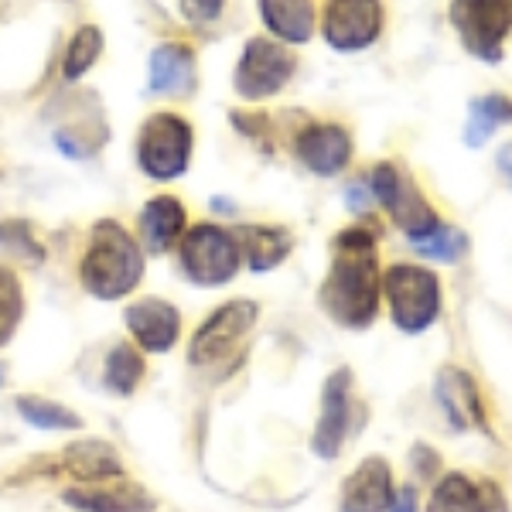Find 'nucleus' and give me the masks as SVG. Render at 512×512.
I'll list each match as a JSON object with an SVG mask.
<instances>
[{"mask_svg": "<svg viewBox=\"0 0 512 512\" xmlns=\"http://www.w3.org/2000/svg\"><path fill=\"white\" fill-rule=\"evenodd\" d=\"M383 270L376 260V236L352 226L332 239V267L321 280V311L342 328H369L379 315Z\"/></svg>", "mask_w": 512, "mask_h": 512, "instance_id": "f257e3e1", "label": "nucleus"}, {"mask_svg": "<svg viewBox=\"0 0 512 512\" xmlns=\"http://www.w3.org/2000/svg\"><path fill=\"white\" fill-rule=\"evenodd\" d=\"M144 280L140 243L117 219H99L79 263V284L96 301H120Z\"/></svg>", "mask_w": 512, "mask_h": 512, "instance_id": "f03ea898", "label": "nucleus"}, {"mask_svg": "<svg viewBox=\"0 0 512 512\" xmlns=\"http://www.w3.org/2000/svg\"><path fill=\"white\" fill-rule=\"evenodd\" d=\"M383 291L390 301V318L400 332H424L441 315V280L427 267L393 263L383 274Z\"/></svg>", "mask_w": 512, "mask_h": 512, "instance_id": "7ed1b4c3", "label": "nucleus"}, {"mask_svg": "<svg viewBox=\"0 0 512 512\" xmlns=\"http://www.w3.org/2000/svg\"><path fill=\"white\" fill-rule=\"evenodd\" d=\"M192 151H195V134L178 113H154L140 127L137 164L147 178L171 181L185 175L188 164H192Z\"/></svg>", "mask_w": 512, "mask_h": 512, "instance_id": "20e7f679", "label": "nucleus"}, {"mask_svg": "<svg viewBox=\"0 0 512 512\" xmlns=\"http://www.w3.org/2000/svg\"><path fill=\"white\" fill-rule=\"evenodd\" d=\"M239 243L229 229L212 226V222H198L181 239V267L185 277L198 287H222L239 274Z\"/></svg>", "mask_w": 512, "mask_h": 512, "instance_id": "39448f33", "label": "nucleus"}, {"mask_svg": "<svg viewBox=\"0 0 512 512\" xmlns=\"http://www.w3.org/2000/svg\"><path fill=\"white\" fill-rule=\"evenodd\" d=\"M448 18L454 24L465 48L472 59L485 65L502 62V45L512 31V14L506 0H451Z\"/></svg>", "mask_w": 512, "mask_h": 512, "instance_id": "423d86ee", "label": "nucleus"}, {"mask_svg": "<svg viewBox=\"0 0 512 512\" xmlns=\"http://www.w3.org/2000/svg\"><path fill=\"white\" fill-rule=\"evenodd\" d=\"M294 69H297V55L291 48L277 45L274 38H250L236 62L233 86L243 99L256 103V99L277 96L291 82Z\"/></svg>", "mask_w": 512, "mask_h": 512, "instance_id": "0eeeda50", "label": "nucleus"}, {"mask_svg": "<svg viewBox=\"0 0 512 512\" xmlns=\"http://www.w3.org/2000/svg\"><path fill=\"white\" fill-rule=\"evenodd\" d=\"M369 188H373L376 202L390 212L393 222L410 239H420V236L434 233V229L441 226L434 216V209H431V202H427V198L420 195V188L414 185V178H403L396 164H390V161L376 164L373 185Z\"/></svg>", "mask_w": 512, "mask_h": 512, "instance_id": "6e6552de", "label": "nucleus"}, {"mask_svg": "<svg viewBox=\"0 0 512 512\" xmlns=\"http://www.w3.org/2000/svg\"><path fill=\"white\" fill-rule=\"evenodd\" d=\"M256 315H260V308L253 301L222 304L219 311H212L198 325L192 345H188V362L192 366H212V362H219L222 355H229L243 342V335L256 325Z\"/></svg>", "mask_w": 512, "mask_h": 512, "instance_id": "1a4fd4ad", "label": "nucleus"}, {"mask_svg": "<svg viewBox=\"0 0 512 512\" xmlns=\"http://www.w3.org/2000/svg\"><path fill=\"white\" fill-rule=\"evenodd\" d=\"M321 35L328 48L342 55L362 52L383 35V4L379 0H328Z\"/></svg>", "mask_w": 512, "mask_h": 512, "instance_id": "9d476101", "label": "nucleus"}, {"mask_svg": "<svg viewBox=\"0 0 512 512\" xmlns=\"http://www.w3.org/2000/svg\"><path fill=\"white\" fill-rule=\"evenodd\" d=\"M349 427H352V373L342 366L321 386V417L315 437H311V451L321 461H335L345 437H349Z\"/></svg>", "mask_w": 512, "mask_h": 512, "instance_id": "9b49d317", "label": "nucleus"}, {"mask_svg": "<svg viewBox=\"0 0 512 512\" xmlns=\"http://www.w3.org/2000/svg\"><path fill=\"white\" fill-rule=\"evenodd\" d=\"M65 506L76 512H154L158 499L137 482L123 478H106V482H86L79 489H69L62 495Z\"/></svg>", "mask_w": 512, "mask_h": 512, "instance_id": "f8f14e48", "label": "nucleus"}, {"mask_svg": "<svg viewBox=\"0 0 512 512\" xmlns=\"http://www.w3.org/2000/svg\"><path fill=\"white\" fill-rule=\"evenodd\" d=\"M294 151L304 168H311L321 178H335L352 161V137L338 123H315L297 134Z\"/></svg>", "mask_w": 512, "mask_h": 512, "instance_id": "ddd939ff", "label": "nucleus"}, {"mask_svg": "<svg viewBox=\"0 0 512 512\" xmlns=\"http://www.w3.org/2000/svg\"><path fill=\"white\" fill-rule=\"evenodd\" d=\"M427 512H509V502L495 482L451 472L437 482Z\"/></svg>", "mask_w": 512, "mask_h": 512, "instance_id": "4468645a", "label": "nucleus"}, {"mask_svg": "<svg viewBox=\"0 0 512 512\" xmlns=\"http://www.w3.org/2000/svg\"><path fill=\"white\" fill-rule=\"evenodd\" d=\"M123 321H127L130 335L137 338L144 352H168L181 335L178 308L171 301H161V297H144V301L130 304Z\"/></svg>", "mask_w": 512, "mask_h": 512, "instance_id": "2eb2a0df", "label": "nucleus"}, {"mask_svg": "<svg viewBox=\"0 0 512 512\" xmlns=\"http://www.w3.org/2000/svg\"><path fill=\"white\" fill-rule=\"evenodd\" d=\"M434 396L441 403L444 417L454 431H468V427H485V410H482V396L475 390V379L465 369L444 366L437 373Z\"/></svg>", "mask_w": 512, "mask_h": 512, "instance_id": "dca6fc26", "label": "nucleus"}, {"mask_svg": "<svg viewBox=\"0 0 512 512\" xmlns=\"http://www.w3.org/2000/svg\"><path fill=\"white\" fill-rule=\"evenodd\" d=\"M393 502V475L383 458H366L345 478L342 512H386Z\"/></svg>", "mask_w": 512, "mask_h": 512, "instance_id": "f3484780", "label": "nucleus"}, {"mask_svg": "<svg viewBox=\"0 0 512 512\" xmlns=\"http://www.w3.org/2000/svg\"><path fill=\"white\" fill-rule=\"evenodd\" d=\"M185 205L175 195H154L140 209V243L151 253H168L185 233Z\"/></svg>", "mask_w": 512, "mask_h": 512, "instance_id": "a211bd4d", "label": "nucleus"}, {"mask_svg": "<svg viewBox=\"0 0 512 512\" xmlns=\"http://www.w3.org/2000/svg\"><path fill=\"white\" fill-rule=\"evenodd\" d=\"M195 52L188 45H178V41H168V45H158L151 55V89L161 96H188L195 89Z\"/></svg>", "mask_w": 512, "mask_h": 512, "instance_id": "6ab92c4d", "label": "nucleus"}, {"mask_svg": "<svg viewBox=\"0 0 512 512\" xmlns=\"http://www.w3.org/2000/svg\"><path fill=\"white\" fill-rule=\"evenodd\" d=\"M62 465L65 472L79 482H106V478H120L123 475V461L113 444L96 441V437H82L72 441L62 451Z\"/></svg>", "mask_w": 512, "mask_h": 512, "instance_id": "aec40b11", "label": "nucleus"}, {"mask_svg": "<svg viewBox=\"0 0 512 512\" xmlns=\"http://www.w3.org/2000/svg\"><path fill=\"white\" fill-rule=\"evenodd\" d=\"M236 243H239V253L246 256V267L253 270V274H267V270H274L277 263L287 260V253H291L294 239L287 233L284 226H243L236 229Z\"/></svg>", "mask_w": 512, "mask_h": 512, "instance_id": "412c9836", "label": "nucleus"}, {"mask_svg": "<svg viewBox=\"0 0 512 512\" xmlns=\"http://www.w3.org/2000/svg\"><path fill=\"white\" fill-rule=\"evenodd\" d=\"M260 18L280 41H291V45H304L315 35L311 0H260Z\"/></svg>", "mask_w": 512, "mask_h": 512, "instance_id": "4be33fe9", "label": "nucleus"}, {"mask_svg": "<svg viewBox=\"0 0 512 512\" xmlns=\"http://www.w3.org/2000/svg\"><path fill=\"white\" fill-rule=\"evenodd\" d=\"M502 123H512V99L502 93L489 96H475L468 103V120H465V144L468 147H482Z\"/></svg>", "mask_w": 512, "mask_h": 512, "instance_id": "5701e85b", "label": "nucleus"}, {"mask_svg": "<svg viewBox=\"0 0 512 512\" xmlns=\"http://www.w3.org/2000/svg\"><path fill=\"white\" fill-rule=\"evenodd\" d=\"M14 407L38 431H79L82 427V417L76 410H69L65 403L45 400V396H18Z\"/></svg>", "mask_w": 512, "mask_h": 512, "instance_id": "b1692460", "label": "nucleus"}, {"mask_svg": "<svg viewBox=\"0 0 512 512\" xmlns=\"http://www.w3.org/2000/svg\"><path fill=\"white\" fill-rule=\"evenodd\" d=\"M144 379V359L137 355V349L130 345H113L110 355H106V366H103V383L106 390H113L117 396H130Z\"/></svg>", "mask_w": 512, "mask_h": 512, "instance_id": "393cba45", "label": "nucleus"}, {"mask_svg": "<svg viewBox=\"0 0 512 512\" xmlns=\"http://www.w3.org/2000/svg\"><path fill=\"white\" fill-rule=\"evenodd\" d=\"M99 52H103V31L96 28V24H82V28L72 35L69 48H65V79H82L89 69H93V62L99 59Z\"/></svg>", "mask_w": 512, "mask_h": 512, "instance_id": "a878e982", "label": "nucleus"}, {"mask_svg": "<svg viewBox=\"0 0 512 512\" xmlns=\"http://www.w3.org/2000/svg\"><path fill=\"white\" fill-rule=\"evenodd\" d=\"M24 318V287L11 267H0V345L11 342Z\"/></svg>", "mask_w": 512, "mask_h": 512, "instance_id": "bb28decb", "label": "nucleus"}, {"mask_svg": "<svg viewBox=\"0 0 512 512\" xmlns=\"http://www.w3.org/2000/svg\"><path fill=\"white\" fill-rule=\"evenodd\" d=\"M417 253L427 256V260H441V263H451L458 260L461 253L468 250V236L461 229H451V226H437L434 233L414 239Z\"/></svg>", "mask_w": 512, "mask_h": 512, "instance_id": "cd10ccee", "label": "nucleus"}, {"mask_svg": "<svg viewBox=\"0 0 512 512\" xmlns=\"http://www.w3.org/2000/svg\"><path fill=\"white\" fill-rule=\"evenodd\" d=\"M0 250H14V253L28 256L31 263L45 260V250L38 246V239H35V233H31V226H28V222H21V219L0 222Z\"/></svg>", "mask_w": 512, "mask_h": 512, "instance_id": "c85d7f7f", "label": "nucleus"}, {"mask_svg": "<svg viewBox=\"0 0 512 512\" xmlns=\"http://www.w3.org/2000/svg\"><path fill=\"white\" fill-rule=\"evenodd\" d=\"M222 7H226V0H181V11H185V18L192 24L219 21Z\"/></svg>", "mask_w": 512, "mask_h": 512, "instance_id": "c756f323", "label": "nucleus"}, {"mask_svg": "<svg viewBox=\"0 0 512 512\" xmlns=\"http://www.w3.org/2000/svg\"><path fill=\"white\" fill-rule=\"evenodd\" d=\"M390 512H417V492L414 489H400L393 495Z\"/></svg>", "mask_w": 512, "mask_h": 512, "instance_id": "7c9ffc66", "label": "nucleus"}, {"mask_svg": "<svg viewBox=\"0 0 512 512\" xmlns=\"http://www.w3.org/2000/svg\"><path fill=\"white\" fill-rule=\"evenodd\" d=\"M345 202H349L352 212H366V192H362V185H352L349 192H345Z\"/></svg>", "mask_w": 512, "mask_h": 512, "instance_id": "2f4dec72", "label": "nucleus"}, {"mask_svg": "<svg viewBox=\"0 0 512 512\" xmlns=\"http://www.w3.org/2000/svg\"><path fill=\"white\" fill-rule=\"evenodd\" d=\"M499 168H502V175H506L509 185H512V144L499 151Z\"/></svg>", "mask_w": 512, "mask_h": 512, "instance_id": "473e14b6", "label": "nucleus"}, {"mask_svg": "<svg viewBox=\"0 0 512 512\" xmlns=\"http://www.w3.org/2000/svg\"><path fill=\"white\" fill-rule=\"evenodd\" d=\"M4 373H7V369H4V362H0V386H4Z\"/></svg>", "mask_w": 512, "mask_h": 512, "instance_id": "72a5a7b5", "label": "nucleus"}, {"mask_svg": "<svg viewBox=\"0 0 512 512\" xmlns=\"http://www.w3.org/2000/svg\"><path fill=\"white\" fill-rule=\"evenodd\" d=\"M506 4H509V14H512V0H506Z\"/></svg>", "mask_w": 512, "mask_h": 512, "instance_id": "f704fd0d", "label": "nucleus"}]
</instances>
